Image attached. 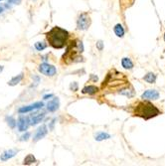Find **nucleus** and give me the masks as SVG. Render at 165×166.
Returning <instances> with one entry per match:
<instances>
[{"label": "nucleus", "instance_id": "9", "mask_svg": "<svg viewBox=\"0 0 165 166\" xmlns=\"http://www.w3.org/2000/svg\"><path fill=\"white\" fill-rule=\"evenodd\" d=\"M44 117H45V113H34L32 116H30L28 118H29V123L30 125H37L38 123H40L41 121L44 120Z\"/></svg>", "mask_w": 165, "mask_h": 166}, {"label": "nucleus", "instance_id": "22", "mask_svg": "<svg viewBox=\"0 0 165 166\" xmlns=\"http://www.w3.org/2000/svg\"><path fill=\"white\" fill-rule=\"evenodd\" d=\"M30 135H31L30 132H26L25 134H23L22 136L20 137V140H21V141H27L30 138Z\"/></svg>", "mask_w": 165, "mask_h": 166}, {"label": "nucleus", "instance_id": "14", "mask_svg": "<svg viewBox=\"0 0 165 166\" xmlns=\"http://www.w3.org/2000/svg\"><path fill=\"white\" fill-rule=\"evenodd\" d=\"M113 31H115V35L118 37H120V38L125 36V28H123L121 24H116L115 28H113Z\"/></svg>", "mask_w": 165, "mask_h": 166}, {"label": "nucleus", "instance_id": "3", "mask_svg": "<svg viewBox=\"0 0 165 166\" xmlns=\"http://www.w3.org/2000/svg\"><path fill=\"white\" fill-rule=\"evenodd\" d=\"M91 17L88 13H82L80 16L78 17L77 20V28L81 31H85L88 30L89 27L91 26Z\"/></svg>", "mask_w": 165, "mask_h": 166}, {"label": "nucleus", "instance_id": "4", "mask_svg": "<svg viewBox=\"0 0 165 166\" xmlns=\"http://www.w3.org/2000/svg\"><path fill=\"white\" fill-rule=\"evenodd\" d=\"M39 72L43 75H45L47 77H54L57 73V69L56 67L53 65H50L48 63H42L38 68Z\"/></svg>", "mask_w": 165, "mask_h": 166}, {"label": "nucleus", "instance_id": "19", "mask_svg": "<svg viewBox=\"0 0 165 166\" xmlns=\"http://www.w3.org/2000/svg\"><path fill=\"white\" fill-rule=\"evenodd\" d=\"M6 121H7V124L11 128H14L17 125V121L15 120V118L12 117H6Z\"/></svg>", "mask_w": 165, "mask_h": 166}, {"label": "nucleus", "instance_id": "18", "mask_svg": "<svg viewBox=\"0 0 165 166\" xmlns=\"http://www.w3.org/2000/svg\"><path fill=\"white\" fill-rule=\"evenodd\" d=\"M109 138H111V135L106 132H99L95 135V140L97 141H102L105 139H109Z\"/></svg>", "mask_w": 165, "mask_h": 166}, {"label": "nucleus", "instance_id": "12", "mask_svg": "<svg viewBox=\"0 0 165 166\" xmlns=\"http://www.w3.org/2000/svg\"><path fill=\"white\" fill-rule=\"evenodd\" d=\"M99 91V88L94 85H90V86H86L84 89L82 90V94H95Z\"/></svg>", "mask_w": 165, "mask_h": 166}, {"label": "nucleus", "instance_id": "21", "mask_svg": "<svg viewBox=\"0 0 165 166\" xmlns=\"http://www.w3.org/2000/svg\"><path fill=\"white\" fill-rule=\"evenodd\" d=\"M120 94H123V96L128 97H131L134 96V93H133L132 90H123L121 91H119Z\"/></svg>", "mask_w": 165, "mask_h": 166}, {"label": "nucleus", "instance_id": "30", "mask_svg": "<svg viewBox=\"0 0 165 166\" xmlns=\"http://www.w3.org/2000/svg\"><path fill=\"white\" fill-rule=\"evenodd\" d=\"M164 41H165V34H164Z\"/></svg>", "mask_w": 165, "mask_h": 166}, {"label": "nucleus", "instance_id": "29", "mask_svg": "<svg viewBox=\"0 0 165 166\" xmlns=\"http://www.w3.org/2000/svg\"><path fill=\"white\" fill-rule=\"evenodd\" d=\"M2 11H3V8L1 7V6H0V13H2Z\"/></svg>", "mask_w": 165, "mask_h": 166}, {"label": "nucleus", "instance_id": "6", "mask_svg": "<svg viewBox=\"0 0 165 166\" xmlns=\"http://www.w3.org/2000/svg\"><path fill=\"white\" fill-rule=\"evenodd\" d=\"M29 118L27 117H19L18 118V121H17V127H18V130L21 131V132H24V131H26L28 129L29 127Z\"/></svg>", "mask_w": 165, "mask_h": 166}, {"label": "nucleus", "instance_id": "15", "mask_svg": "<svg viewBox=\"0 0 165 166\" xmlns=\"http://www.w3.org/2000/svg\"><path fill=\"white\" fill-rule=\"evenodd\" d=\"M121 66L125 68V70H130L133 68V63L129 58H123L121 60Z\"/></svg>", "mask_w": 165, "mask_h": 166}, {"label": "nucleus", "instance_id": "28", "mask_svg": "<svg viewBox=\"0 0 165 166\" xmlns=\"http://www.w3.org/2000/svg\"><path fill=\"white\" fill-rule=\"evenodd\" d=\"M3 69H4V68H3V66H0V73L2 72V71H3Z\"/></svg>", "mask_w": 165, "mask_h": 166}, {"label": "nucleus", "instance_id": "10", "mask_svg": "<svg viewBox=\"0 0 165 166\" xmlns=\"http://www.w3.org/2000/svg\"><path fill=\"white\" fill-rule=\"evenodd\" d=\"M60 107V101L58 97H55L52 101H50L49 103L47 104V110L48 111H51V113H54L56 111L58 108Z\"/></svg>", "mask_w": 165, "mask_h": 166}, {"label": "nucleus", "instance_id": "11", "mask_svg": "<svg viewBox=\"0 0 165 166\" xmlns=\"http://www.w3.org/2000/svg\"><path fill=\"white\" fill-rule=\"evenodd\" d=\"M17 151L16 149H9V150H6L4 151L3 153L1 154V156H0V159H1V161H7L9 159H11L12 157H14L15 155L17 154Z\"/></svg>", "mask_w": 165, "mask_h": 166}, {"label": "nucleus", "instance_id": "7", "mask_svg": "<svg viewBox=\"0 0 165 166\" xmlns=\"http://www.w3.org/2000/svg\"><path fill=\"white\" fill-rule=\"evenodd\" d=\"M48 133V128L45 124H43V125H41V126L38 128V129L36 130V133L35 135H34V137H33V140L37 142V141H39L40 139H42V138H44L47 135Z\"/></svg>", "mask_w": 165, "mask_h": 166}, {"label": "nucleus", "instance_id": "26", "mask_svg": "<svg viewBox=\"0 0 165 166\" xmlns=\"http://www.w3.org/2000/svg\"><path fill=\"white\" fill-rule=\"evenodd\" d=\"M50 97H53V94H45V96L43 97L44 100H49Z\"/></svg>", "mask_w": 165, "mask_h": 166}, {"label": "nucleus", "instance_id": "2", "mask_svg": "<svg viewBox=\"0 0 165 166\" xmlns=\"http://www.w3.org/2000/svg\"><path fill=\"white\" fill-rule=\"evenodd\" d=\"M134 113L135 116L142 117L144 120H149L151 117L158 116L160 113V110L149 101H140L137 104Z\"/></svg>", "mask_w": 165, "mask_h": 166}, {"label": "nucleus", "instance_id": "13", "mask_svg": "<svg viewBox=\"0 0 165 166\" xmlns=\"http://www.w3.org/2000/svg\"><path fill=\"white\" fill-rule=\"evenodd\" d=\"M23 78H24V74L23 73L19 74V75L13 77L12 79L8 82V85H9V86H11V87H14V86H16V85H18L19 83H21V81L23 80Z\"/></svg>", "mask_w": 165, "mask_h": 166}, {"label": "nucleus", "instance_id": "8", "mask_svg": "<svg viewBox=\"0 0 165 166\" xmlns=\"http://www.w3.org/2000/svg\"><path fill=\"white\" fill-rule=\"evenodd\" d=\"M159 97V93L156 90H147L142 94L141 99L143 100H157Z\"/></svg>", "mask_w": 165, "mask_h": 166}, {"label": "nucleus", "instance_id": "25", "mask_svg": "<svg viewBox=\"0 0 165 166\" xmlns=\"http://www.w3.org/2000/svg\"><path fill=\"white\" fill-rule=\"evenodd\" d=\"M8 3L10 4H20L21 0H8Z\"/></svg>", "mask_w": 165, "mask_h": 166}, {"label": "nucleus", "instance_id": "5", "mask_svg": "<svg viewBox=\"0 0 165 166\" xmlns=\"http://www.w3.org/2000/svg\"><path fill=\"white\" fill-rule=\"evenodd\" d=\"M44 107V103L43 101H36L30 106H26V107H21L18 110V113H30V111H33V110H40Z\"/></svg>", "mask_w": 165, "mask_h": 166}, {"label": "nucleus", "instance_id": "23", "mask_svg": "<svg viewBox=\"0 0 165 166\" xmlns=\"http://www.w3.org/2000/svg\"><path fill=\"white\" fill-rule=\"evenodd\" d=\"M95 46H97V48H98L99 51H102V50H104V42L101 41V40L97 42V44H95Z\"/></svg>", "mask_w": 165, "mask_h": 166}, {"label": "nucleus", "instance_id": "20", "mask_svg": "<svg viewBox=\"0 0 165 166\" xmlns=\"http://www.w3.org/2000/svg\"><path fill=\"white\" fill-rule=\"evenodd\" d=\"M47 45L44 42H37L35 43V49L37 51H43L46 49Z\"/></svg>", "mask_w": 165, "mask_h": 166}, {"label": "nucleus", "instance_id": "17", "mask_svg": "<svg viewBox=\"0 0 165 166\" xmlns=\"http://www.w3.org/2000/svg\"><path fill=\"white\" fill-rule=\"evenodd\" d=\"M36 162V158L35 156H34L33 154H28L27 156L25 157V159H24V162L23 164L24 165H31L33 163H35Z\"/></svg>", "mask_w": 165, "mask_h": 166}, {"label": "nucleus", "instance_id": "24", "mask_svg": "<svg viewBox=\"0 0 165 166\" xmlns=\"http://www.w3.org/2000/svg\"><path fill=\"white\" fill-rule=\"evenodd\" d=\"M70 89H71V91H78V89H79V87H78V83H76V82L72 83V84L70 85Z\"/></svg>", "mask_w": 165, "mask_h": 166}, {"label": "nucleus", "instance_id": "27", "mask_svg": "<svg viewBox=\"0 0 165 166\" xmlns=\"http://www.w3.org/2000/svg\"><path fill=\"white\" fill-rule=\"evenodd\" d=\"M91 80L95 81V82H97V81H98V77L95 76V75H91Z\"/></svg>", "mask_w": 165, "mask_h": 166}, {"label": "nucleus", "instance_id": "16", "mask_svg": "<svg viewBox=\"0 0 165 166\" xmlns=\"http://www.w3.org/2000/svg\"><path fill=\"white\" fill-rule=\"evenodd\" d=\"M143 80L148 84H154L156 82V75L153 73H148L143 77Z\"/></svg>", "mask_w": 165, "mask_h": 166}, {"label": "nucleus", "instance_id": "1", "mask_svg": "<svg viewBox=\"0 0 165 166\" xmlns=\"http://www.w3.org/2000/svg\"><path fill=\"white\" fill-rule=\"evenodd\" d=\"M46 37L50 46L55 49H62L67 45L70 34L67 30L56 26L46 34Z\"/></svg>", "mask_w": 165, "mask_h": 166}]
</instances>
